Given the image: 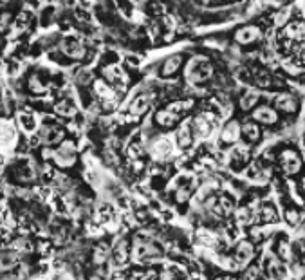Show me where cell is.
I'll list each match as a JSON object with an SVG mask.
<instances>
[{
    "mask_svg": "<svg viewBox=\"0 0 305 280\" xmlns=\"http://www.w3.org/2000/svg\"><path fill=\"white\" fill-rule=\"evenodd\" d=\"M213 76V63L208 60L206 56L195 54L188 60L186 67H184V78L190 83L197 85V83H204Z\"/></svg>",
    "mask_w": 305,
    "mask_h": 280,
    "instance_id": "1",
    "label": "cell"
},
{
    "mask_svg": "<svg viewBox=\"0 0 305 280\" xmlns=\"http://www.w3.org/2000/svg\"><path fill=\"white\" fill-rule=\"evenodd\" d=\"M161 255H163V252L159 250V246H155L154 242L137 241L136 248H134V259H136L137 262L154 261V259H159Z\"/></svg>",
    "mask_w": 305,
    "mask_h": 280,
    "instance_id": "2",
    "label": "cell"
},
{
    "mask_svg": "<svg viewBox=\"0 0 305 280\" xmlns=\"http://www.w3.org/2000/svg\"><path fill=\"white\" fill-rule=\"evenodd\" d=\"M280 163L287 176H296L302 170V159L295 150H284L280 156Z\"/></svg>",
    "mask_w": 305,
    "mask_h": 280,
    "instance_id": "3",
    "label": "cell"
},
{
    "mask_svg": "<svg viewBox=\"0 0 305 280\" xmlns=\"http://www.w3.org/2000/svg\"><path fill=\"white\" fill-rule=\"evenodd\" d=\"M240 136H242V127L239 125V121L231 119V121H228V123L224 125V128H222L221 141L224 143V145H235V143H239Z\"/></svg>",
    "mask_w": 305,
    "mask_h": 280,
    "instance_id": "4",
    "label": "cell"
},
{
    "mask_svg": "<svg viewBox=\"0 0 305 280\" xmlns=\"http://www.w3.org/2000/svg\"><path fill=\"white\" fill-rule=\"evenodd\" d=\"M181 65H183V54H179V52H175V54H170V56L164 58L163 63H161L159 74L163 78L174 76L175 72L181 69Z\"/></svg>",
    "mask_w": 305,
    "mask_h": 280,
    "instance_id": "5",
    "label": "cell"
},
{
    "mask_svg": "<svg viewBox=\"0 0 305 280\" xmlns=\"http://www.w3.org/2000/svg\"><path fill=\"white\" fill-rule=\"evenodd\" d=\"M262 36V31L258 25H244V27H240L237 33H235V40L242 45H248V43H253L257 40H260Z\"/></svg>",
    "mask_w": 305,
    "mask_h": 280,
    "instance_id": "6",
    "label": "cell"
},
{
    "mask_svg": "<svg viewBox=\"0 0 305 280\" xmlns=\"http://www.w3.org/2000/svg\"><path fill=\"white\" fill-rule=\"evenodd\" d=\"M94 90H96V94L103 100V105L105 109H112V107H116V92H114L110 87L105 83L103 80H96L94 81Z\"/></svg>",
    "mask_w": 305,
    "mask_h": 280,
    "instance_id": "7",
    "label": "cell"
},
{
    "mask_svg": "<svg viewBox=\"0 0 305 280\" xmlns=\"http://www.w3.org/2000/svg\"><path fill=\"white\" fill-rule=\"evenodd\" d=\"M253 119L262 125H275L278 121V112L269 105H262L253 110Z\"/></svg>",
    "mask_w": 305,
    "mask_h": 280,
    "instance_id": "8",
    "label": "cell"
},
{
    "mask_svg": "<svg viewBox=\"0 0 305 280\" xmlns=\"http://www.w3.org/2000/svg\"><path fill=\"white\" fill-rule=\"evenodd\" d=\"M54 159H56L58 165L61 166H70L72 163H74L76 159V150H74V145L72 143H63L60 148L56 150V154H54Z\"/></svg>",
    "mask_w": 305,
    "mask_h": 280,
    "instance_id": "9",
    "label": "cell"
},
{
    "mask_svg": "<svg viewBox=\"0 0 305 280\" xmlns=\"http://www.w3.org/2000/svg\"><path fill=\"white\" fill-rule=\"evenodd\" d=\"M172 152H174V145H172V141L166 138H159L154 145H152V156H154L155 159H159V161L168 159V157L172 156Z\"/></svg>",
    "mask_w": 305,
    "mask_h": 280,
    "instance_id": "10",
    "label": "cell"
},
{
    "mask_svg": "<svg viewBox=\"0 0 305 280\" xmlns=\"http://www.w3.org/2000/svg\"><path fill=\"white\" fill-rule=\"evenodd\" d=\"M253 255H255L253 244L248 241H242L239 246H237V250H235V259H237V262H239L240 266L249 264L251 259H253Z\"/></svg>",
    "mask_w": 305,
    "mask_h": 280,
    "instance_id": "11",
    "label": "cell"
},
{
    "mask_svg": "<svg viewBox=\"0 0 305 280\" xmlns=\"http://www.w3.org/2000/svg\"><path fill=\"white\" fill-rule=\"evenodd\" d=\"M152 94L150 92H145V94H139L137 98H134V101L130 103L128 110H130L132 116H141L143 112H146V109L150 107Z\"/></svg>",
    "mask_w": 305,
    "mask_h": 280,
    "instance_id": "12",
    "label": "cell"
},
{
    "mask_svg": "<svg viewBox=\"0 0 305 280\" xmlns=\"http://www.w3.org/2000/svg\"><path fill=\"white\" fill-rule=\"evenodd\" d=\"M61 51H63V54H67L69 58H74V60H81L85 56V47L76 40H65L61 43Z\"/></svg>",
    "mask_w": 305,
    "mask_h": 280,
    "instance_id": "13",
    "label": "cell"
},
{
    "mask_svg": "<svg viewBox=\"0 0 305 280\" xmlns=\"http://www.w3.org/2000/svg\"><path fill=\"white\" fill-rule=\"evenodd\" d=\"M275 107L291 114V112H296V109H298V101H296L293 94H278L275 98Z\"/></svg>",
    "mask_w": 305,
    "mask_h": 280,
    "instance_id": "14",
    "label": "cell"
},
{
    "mask_svg": "<svg viewBox=\"0 0 305 280\" xmlns=\"http://www.w3.org/2000/svg\"><path fill=\"white\" fill-rule=\"evenodd\" d=\"M233 208H235V203L231 197H228V195H222V197H219L217 201H213V212H215L217 215H221V217L230 215L231 212H233Z\"/></svg>",
    "mask_w": 305,
    "mask_h": 280,
    "instance_id": "15",
    "label": "cell"
},
{
    "mask_svg": "<svg viewBox=\"0 0 305 280\" xmlns=\"http://www.w3.org/2000/svg\"><path fill=\"white\" fill-rule=\"evenodd\" d=\"M268 273L271 277V280H289V271H287V268L280 261H277V259H273L269 262Z\"/></svg>",
    "mask_w": 305,
    "mask_h": 280,
    "instance_id": "16",
    "label": "cell"
},
{
    "mask_svg": "<svg viewBox=\"0 0 305 280\" xmlns=\"http://www.w3.org/2000/svg\"><path fill=\"white\" fill-rule=\"evenodd\" d=\"M175 138H177V145L181 148H188L192 147L193 143V128L190 127V125H181L177 130V134H175Z\"/></svg>",
    "mask_w": 305,
    "mask_h": 280,
    "instance_id": "17",
    "label": "cell"
},
{
    "mask_svg": "<svg viewBox=\"0 0 305 280\" xmlns=\"http://www.w3.org/2000/svg\"><path fill=\"white\" fill-rule=\"evenodd\" d=\"M192 128H193V134H195L197 138H201V139L208 138V136H210V132H211V125L208 123L206 118H202V116L193 118Z\"/></svg>",
    "mask_w": 305,
    "mask_h": 280,
    "instance_id": "18",
    "label": "cell"
},
{
    "mask_svg": "<svg viewBox=\"0 0 305 280\" xmlns=\"http://www.w3.org/2000/svg\"><path fill=\"white\" fill-rule=\"evenodd\" d=\"M18 264V255L14 252H2L0 253V273L11 271Z\"/></svg>",
    "mask_w": 305,
    "mask_h": 280,
    "instance_id": "19",
    "label": "cell"
},
{
    "mask_svg": "<svg viewBox=\"0 0 305 280\" xmlns=\"http://www.w3.org/2000/svg\"><path fill=\"white\" fill-rule=\"evenodd\" d=\"M114 261H116L117 266H123V264L128 261V242L127 241L117 242L116 250H114Z\"/></svg>",
    "mask_w": 305,
    "mask_h": 280,
    "instance_id": "20",
    "label": "cell"
},
{
    "mask_svg": "<svg viewBox=\"0 0 305 280\" xmlns=\"http://www.w3.org/2000/svg\"><path fill=\"white\" fill-rule=\"evenodd\" d=\"M242 134H244V138L248 139V141H258L260 139V128H258V125L255 123V121H246L244 125H242Z\"/></svg>",
    "mask_w": 305,
    "mask_h": 280,
    "instance_id": "21",
    "label": "cell"
},
{
    "mask_svg": "<svg viewBox=\"0 0 305 280\" xmlns=\"http://www.w3.org/2000/svg\"><path fill=\"white\" fill-rule=\"evenodd\" d=\"M14 141V130L11 125L0 123V147H9L11 143Z\"/></svg>",
    "mask_w": 305,
    "mask_h": 280,
    "instance_id": "22",
    "label": "cell"
},
{
    "mask_svg": "<svg viewBox=\"0 0 305 280\" xmlns=\"http://www.w3.org/2000/svg\"><path fill=\"white\" fill-rule=\"evenodd\" d=\"M286 34L289 36V38L305 40V24H304V22H295V24L287 25V27H286Z\"/></svg>",
    "mask_w": 305,
    "mask_h": 280,
    "instance_id": "23",
    "label": "cell"
},
{
    "mask_svg": "<svg viewBox=\"0 0 305 280\" xmlns=\"http://www.w3.org/2000/svg\"><path fill=\"white\" fill-rule=\"evenodd\" d=\"M108 255H110V250H108V246L107 244H98L96 246V250H94V255H92V261H94V264L96 266H101V264H105L107 262V259H108Z\"/></svg>",
    "mask_w": 305,
    "mask_h": 280,
    "instance_id": "24",
    "label": "cell"
},
{
    "mask_svg": "<svg viewBox=\"0 0 305 280\" xmlns=\"http://www.w3.org/2000/svg\"><path fill=\"white\" fill-rule=\"evenodd\" d=\"M258 98H260V94H258L257 90H248L242 98H240V109L242 110H251L257 105Z\"/></svg>",
    "mask_w": 305,
    "mask_h": 280,
    "instance_id": "25",
    "label": "cell"
},
{
    "mask_svg": "<svg viewBox=\"0 0 305 280\" xmlns=\"http://www.w3.org/2000/svg\"><path fill=\"white\" fill-rule=\"evenodd\" d=\"M155 121L161 125V127H172V125L177 121V116L172 112V110H161L155 114Z\"/></svg>",
    "mask_w": 305,
    "mask_h": 280,
    "instance_id": "26",
    "label": "cell"
},
{
    "mask_svg": "<svg viewBox=\"0 0 305 280\" xmlns=\"http://www.w3.org/2000/svg\"><path fill=\"white\" fill-rule=\"evenodd\" d=\"M197 241L201 242L202 246H210V248L217 246V237L211 232H208V230H199Z\"/></svg>",
    "mask_w": 305,
    "mask_h": 280,
    "instance_id": "27",
    "label": "cell"
},
{
    "mask_svg": "<svg viewBox=\"0 0 305 280\" xmlns=\"http://www.w3.org/2000/svg\"><path fill=\"white\" fill-rule=\"evenodd\" d=\"M260 219H262L264 223H277L278 221L277 210L273 208L271 204H266V206H262V210H260Z\"/></svg>",
    "mask_w": 305,
    "mask_h": 280,
    "instance_id": "28",
    "label": "cell"
},
{
    "mask_svg": "<svg viewBox=\"0 0 305 280\" xmlns=\"http://www.w3.org/2000/svg\"><path fill=\"white\" fill-rule=\"evenodd\" d=\"M248 157H249V148L246 147V145H240V147H237L231 152V159H233L235 163H244L248 161Z\"/></svg>",
    "mask_w": 305,
    "mask_h": 280,
    "instance_id": "29",
    "label": "cell"
},
{
    "mask_svg": "<svg viewBox=\"0 0 305 280\" xmlns=\"http://www.w3.org/2000/svg\"><path fill=\"white\" fill-rule=\"evenodd\" d=\"M103 74H105V78H107V80H110V81L121 80V78H123L121 69H119L117 65H107L103 69Z\"/></svg>",
    "mask_w": 305,
    "mask_h": 280,
    "instance_id": "30",
    "label": "cell"
},
{
    "mask_svg": "<svg viewBox=\"0 0 305 280\" xmlns=\"http://www.w3.org/2000/svg\"><path fill=\"white\" fill-rule=\"evenodd\" d=\"M56 112L60 116H72L74 114V105L69 103V101H60L56 105Z\"/></svg>",
    "mask_w": 305,
    "mask_h": 280,
    "instance_id": "31",
    "label": "cell"
},
{
    "mask_svg": "<svg viewBox=\"0 0 305 280\" xmlns=\"http://www.w3.org/2000/svg\"><path fill=\"white\" fill-rule=\"evenodd\" d=\"M239 221H240V223H244V224H249L251 221H253V212H251L249 208L239 210Z\"/></svg>",
    "mask_w": 305,
    "mask_h": 280,
    "instance_id": "32",
    "label": "cell"
},
{
    "mask_svg": "<svg viewBox=\"0 0 305 280\" xmlns=\"http://www.w3.org/2000/svg\"><path fill=\"white\" fill-rule=\"evenodd\" d=\"M20 121H22V127L25 128V130H33V128L36 127V123H33L34 118H31V116H27V114L20 116Z\"/></svg>",
    "mask_w": 305,
    "mask_h": 280,
    "instance_id": "33",
    "label": "cell"
},
{
    "mask_svg": "<svg viewBox=\"0 0 305 280\" xmlns=\"http://www.w3.org/2000/svg\"><path fill=\"white\" fill-rule=\"evenodd\" d=\"M286 219L291 224H296L300 221V215H298V212H295V210H286Z\"/></svg>",
    "mask_w": 305,
    "mask_h": 280,
    "instance_id": "34",
    "label": "cell"
},
{
    "mask_svg": "<svg viewBox=\"0 0 305 280\" xmlns=\"http://www.w3.org/2000/svg\"><path fill=\"white\" fill-rule=\"evenodd\" d=\"M78 83H80V85H87V83H89L90 81V72L89 71H80V74H78Z\"/></svg>",
    "mask_w": 305,
    "mask_h": 280,
    "instance_id": "35",
    "label": "cell"
},
{
    "mask_svg": "<svg viewBox=\"0 0 305 280\" xmlns=\"http://www.w3.org/2000/svg\"><path fill=\"white\" fill-rule=\"evenodd\" d=\"M188 194H190V192H188V188H181V190L177 192V201H179V203H184V201L188 199Z\"/></svg>",
    "mask_w": 305,
    "mask_h": 280,
    "instance_id": "36",
    "label": "cell"
},
{
    "mask_svg": "<svg viewBox=\"0 0 305 280\" xmlns=\"http://www.w3.org/2000/svg\"><path fill=\"white\" fill-rule=\"evenodd\" d=\"M9 18H11V16H9V14H7V13H5V14H2V16H0V31H4V27H5V25L9 24Z\"/></svg>",
    "mask_w": 305,
    "mask_h": 280,
    "instance_id": "37",
    "label": "cell"
},
{
    "mask_svg": "<svg viewBox=\"0 0 305 280\" xmlns=\"http://www.w3.org/2000/svg\"><path fill=\"white\" fill-rule=\"evenodd\" d=\"M132 4H136V5H145L148 0H130Z\"/></svg>",
    "mask_w": 305,
    "mask_h": 280,
    "instance_id": "38",
    "label": "cell"
},
{
    "mask_svg": "<svg viewBox=\"0 0 305 280\" xmlns=\"http://www.w3.org/2000/svg\"><path fill=\"white\" fill-rule=\"evenodd\" d=\"M215 280H237V279H233V277H217Z\"/></svg>",
    "mask_w": 305,
    "mask_h": 280,
    "instance_id": "39",
    "label": "cell"
},
{
    "mask_svg": "<svg viewBox=\"0 0 305 280\" xmlns=\"http://www.w3.org/2000/svg\"><path fill=\"white\" fill-rule=\"evenodd\" d=\"M112 280H127V279H125V277H121V275H116Z\"/></svg>",
    "mask_w": 305,
    "mask_h": 280,
    "instance_id": "40",
    "label": "cell"
},
{
    "mask_svg": "<svg viewBox=\"0 0 305 280\" xmlns=\"http://www.w3.org/2000/svg\"><path fill=\"white\" fill-rule=\"evenodd\" d=\"M90 280H103V279H101L99 275H94V277H90Z\"/></svg>",
    "mask_w": 305,
    "mask_h": 280,
    "instance_id": "41",
    "label": "cell"
},
{
    "mask_svg": "<svg viewBox=\"0 0 305 280\" xmlns=\"http://www.w3.org/2000/svg\"><path fill=\"white\" fill-rule=\"evenodd\" d=\"M304 188H305V181H304Z\"/></svg>",
    "mask_w": 305,
    "mask_h": 280,
    "instance_id": "42",
    "label": "cell"
}]
</instances>
